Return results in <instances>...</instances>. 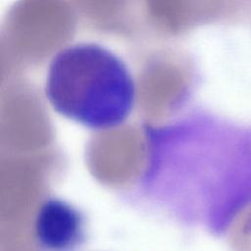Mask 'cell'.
Listing matches in <instances>:
<instances>
[{"instance_id": "cell-1", "label": "cell", "mask_w": 251, "mask_h": 251, "mask_svg": "<svg viewBox=\"0 0 251 251\" xmlns=\"http://www.w3.org/2000/svg\"><path fill=\"white\" fill-rule=\"evenodd\" d=\"M140 190L174 219L225 234L251 207V122L197 112L146 128Z\"/></svg>"}, {"instance_id": "cell-2", "label": "cell", "mask_w": 251, "mask_h": 251, "mask_svg": "<svg viewBox=\"0 0 251 251\" xmlns=\"http://www.w3.org/2000/svg\"><path fill=\"white\" fill-rule=\"evenodd\" d=\"M45 96L60 115L91 129L123 124L132 112L136 90L126 63L93 42L75 43L52 59Z\"/></svg>"}, {"instance_id": "cell-3", "label": "cell", "mask_w": 251, "mask_h": 251, "mask_svg": "<svg viewBox=\"0 0 251 251\" xmlns=\"http://www.w3.org/2000/svg\"><path fill=\"white\" fill-rule=\"evenodd\" d=\"M35 238L45 251H74L85 240L84 217L65 200L48 198L36 215Z\"/></svg>"}]
</instances>
